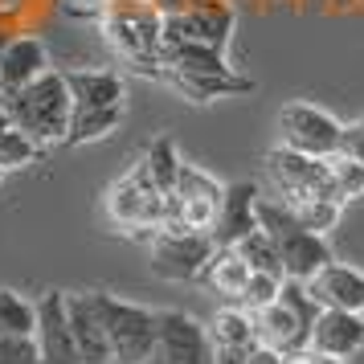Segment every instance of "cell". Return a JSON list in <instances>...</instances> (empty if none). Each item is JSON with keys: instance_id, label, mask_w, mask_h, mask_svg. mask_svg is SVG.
Masks as SVG:
<instances>
[{"instance_id": "cell-1", "label": "cell", "mask_w": 364, "mask_h": 364, "mask_svg": "<svg viewBox=\"0 0 364 364\" xmlns=\"http://www.w3.org/2000/svg\"><path fill=\"white\" fill-rule=\"evenodd\" d=\"M9 123L25 132L37 148H50V144H66L70 119H74V99H70V86L62 70H46L37 74L29 86L0 95Z\"/></svg>"}, {"instance_id": "cell-2", "label": "cell", "mask_w": 364, "mask_h": 364, "mask_svg": "<svg viewBox=\"0 0 364 364\" xmlns=\"http://www.w3.org/2000/svg\"><path fill=\"white\" fill-rule=\"evenodd\" d=\"M258 230L270 233V242L279 246L282 258V274L295 282H311L323 266H331V242L328 233H315L307 230L299 213L287 205V200L274 197H258Z\"/></svg>"}, {"instance_id": "cell-3", "label": "cell", "mask_w": 364, "mask_h": 364, "mask_svg": "<svg viewBox=\"0 0 364 364\" xmlns=\"http://www.w3.org/2000/svg\"><path fill=\"white\" fill-rule=\"evenodd\" d=\"M319 303L315 295L307 291V282H295V279H282V291L279 299L254 311V328H258V344L266 348H279L287 356H295L303 348L311 344V328L319 319Z\"/></svg>"}, {"instance_id": "cell-4", "label": "cell", "mask_w": 364, "mask_h": 364, "mask_svg": "<svg viewBox=\"0 0 364 364\" xmlns=\"http://www.w3.org/2000/svg\"><path fill=\"white\" fill-rule=\"evenodd\" d=\"M262 172H266V181L274 184L279 200H287L291 209L311 205V200H340L336 197V184H331L328 160H319V156H303V151H291L279 144V148H270L262 156Z\"/></svg>"}, {"instance_id": "cell-5", "label": "cell", "mask_w": 364, "mask_h": 364, "mask_svg": "<svg viewBox=\"0 0 364 364\" xmlns=\"http://www.w3.org/2000/svg\"><path fill=\"white\" fill-rule=\"evenodd\" d=\"M95 303H99L102 323H107L111 364H148L151 348H156V315L160 311L132 303V299L107 295V291H95Z\"/></svg>"}, {"instance_id": "cell-6", "label": "cell", "mask_w": 364, "mask_h": 364, "mask_svg": "<svg viewBox=\"0 0 364 364\" xmlns=\"http://www.w3.org/2000/svg\"><path fill=\"white\" fill-rule=\"evenodd\" d=\"M107 217L127 233H156L168 225V197L148 181V172L135 164L123 181L107 188Z\"/></svg>"}, {"instance_id": "cell-7", "label": "cell", "mask_w": 364, "mask_h": 364, "mask_svg": "<svg viewBox=\"0 0 364 364\" xmlns=\"http://www.w3.org/2000/svg\"><path fill=\"white\" fill-rule=\"evenodd\" d=\"M151 242V274L164 282H197L205 274L209 258L217 254L213 233L164 225L148 237Z\"/></svg>"}, {"instance_id": "cell-8", "label": "cell", "mask_w": 364, "mask_h": 364, "mask_svg": "<svg viewBox=\"0 0 364 364\" xmlns=\"http://www.w3.org/2000/svg\"><path fill=\"white\" fill-rule=\"evenodd\" d=\"M160 25L164 17L156 13V4H115L107 21H102V29H107V41L115 46L132 66H160Z\"/></svg>"}, {"instance_id": "cell-9", "label": "cell", "mask_w": 364, "mask_h": 364, "mask_svg": "<svg viewBox=\"0 0 364 364\" xmlns=\"http://www.w3.org/2000/svg\"><path fill=\"white\" fill-rule=\"evenodd\" d=\"M340 135H344V123L336 115H328L323 107H311V102H287L279 111V144L291 151H303V156H319L328 160L340 151Z\"/></svg>"}, {"instance_id": "cell-10", "label": "cell", "mask_w": 364, "mask_h": 364, "mask_svg": "<svg viewBox=\"0 0 364 364\" xmlns=\"http://www.w3.org/2000/svg\"><path fill=\"white\" fill-rule=\"evenodd\" d=\"M148 364H213L209 328L176 307L160 311L156 315V348H151Z\"/></svg>"}, {"instance_id": "cell-11", "label": "cell", "mask_w": 364, "mask_h": 364, "mask_svg": "<svg viewBox=\"0 0 364 364\" xmlns=\"http://www.w3.org/2000/svg\"><path fill=\"white\" fill-rule=\"evenodd\" d=\"M37 364H82L66 315V291H41L37 299Z\"/></svg>"}, {"instance_id": "cell-12", "label": "cell", "mask_w": 364, "mask_h": 364, "mask_svg": "<svg viewBox=\"0 0 364 364\" xmlns=\"http://www.w3.org/2000/svg\"><path fill=\"white\" fill-rule=\"evenodd\" d=\"M66 315L82 364H111V340H107V323H102V311L95 303V291H70Z\"/></svg>"}, {"instance_id": "cell-13", "label": "cell", "mask_w": 364, "mask_h": 364, "mask_svg": "<svg viewBox=\"0 0 364 364\" xmlns=\"http://www.w3.org/2000/svg\"><path fill=\"white\" fill-rule=\"evenodd\" d=\"M258 184L250 181H237V184H225V197L217 205V221H213V242L217 246H237L246 233L258 230Z\"/></svg>"}, {"instance_id": "cell-14", "label": "cell", "mask_w": 364, "mask_h": 364, "mask_svg": "<svg viewBox=\"0 0 364 364\" xmlns=\"http://www.w3.org/2000/svg\"><path fill=\"white\" fill-rule=\"evenodd\" d=\"M315 352H328V356H356L364 348V315L360 311H336V307H323L319 319L311 328V344Z\"/></svg>"}, {"instance_id": "cell-15", "label": "cell", "mask_w": 364, "mask_h": 364, "mask_svg": "<svg viewBox=\"0 0 364 364\" xmlns=\"http://www.w3.org/2000/svg\"><path fill=\"white\" fill-rule=\"evenodd\" d=\"M62 74H66L74 111H102V107L127 102V82L115 70H62Z\"/></svg>"}, {"instance_id": "cell-16", "label": "cell", "mask_w": 364, "mask_h": 364, "mask_svg": "<svg viewBox=\"0 0 364 364\" xmlns=\"http://www.w3.org/2000/svg\"><path fill=\"white\" fill-rule=\"evenodd\" d=\"M307 291L315 295V303H319V307L360 311L364 315V274H360V270H352V266H344V262L323 266V270L307 282Z\"/></svg>"}, {"instance_id": "cell-17", "label": "cell", "mask_w": 364, "mask_h": 364, "mask_svg": "<svg viewBox=\"0 0 364 364\" xmlns=\"http://www.w3.org/2000/svg\"><path fill=\"white\" fill-rule=\"evenodd\" d=\"M46 70H50V58H46V46L37 37H13V41H4L0 46V95L29 86Z\"/></svg>"}, {"instance_id": "cell-18", "label": "cell", "mask_w": 364, "mask_h": 364, "mask_svg": "<svg viewBox=\"0 0 364 364\" xmlns=\"http://www.w3.org/2000/svg\"><path fill=\"white\" fill-rule=\"evenodd\" d=\"M160 74L188 102H213V99H230V95H250L254 90V82L242 78L237 70H230V74H176V70H160Z\"/></svg>"}, {"instance_id": "cell-19", "label": "cell", "mask_w": 364, "mask_h": 364, "mask_svg": "<svg viewBox=\"0 0 364 364\" xmlns=\"http://www.w3.org/2000/svg\"><path fill=\"white\" fill-rule=\"evenodd\" d=\"M250 274H254V270L246 266V258H242L237 250H233V246H217V254L209 258L205 274H200V282H205L213 295H221L225 303H237L242 291H246Z\"/></svg>"}, {"instance_id": "cell-20", "label": "cell", "mask_w": 364, "mask_h": 364, "mask_svg": "<svg viewBox=\"0 0 364 364\" xmlns=\"http://www.w3.org/2000/svg\"><path fill=\"white\" fill-rule=\"evenodd\" d=\"M209 340H213V348H258L254 311H246L242 303H225L209 323Z\"/></svg>"}, {"instance_id": "cell-21", "label": "cell", "mask_w": 364, "mask_h": 364, "mask_svg": "<svg viewBox=\"0 0 364 364\" xmlns=\"http://www.w3.org/2000/svg\"><path fill=\"white\" fill-rule=\"evenodd\" d=\"M123 119H127V102L123 107H102V111H74L70 132H66V148H82V144L115 135Z\"/></svg>"}, {"instance_id": "cell-22", "label": "cell", "mask_w": 364, "mask_h": 364, "mask_svg": "<svg viewBox=\"0 0 364 364\" xmlns=\"http://www.w3.org/2000/svg\"><path fill=\"white\" fill-rule=\"evenodd\" d=\"M181 151H176V139L172 135H160V139H151L148 151H144V160H139V168L148 172V181L160 188V193H172L176 188V176H181Z\"/></svg>"}, {"instance_id": "cell-23", "label": "cell", "mask_w": 364, "mask_h": 364, "mask_svg": "<svg viewBox=\"0 0 364 364\" xmlns=\"http://www.w3.org/2000/svg\"><path fill=\"white\" fill-rule=\"evenodd\" d=\"M37 303L21 299L13 287H0V336H33Z\"/></svg>"}, {"instance_id": "cell-24", "label": "cell", "mask_w": 364, "mask_h": 364, "mask_svg": "<svg viewBox=\"0 0 364 364\" xmlns=\"http://www.w3.org/2000/svg\"><path fill=\"white\" fill-rule=\"evenodd\" d=\"M237 254L246 258V266L250 270H258V274H279V279H287L282 274V258H279V246L270 242V233L266 230H254V233H246L242 242H237Z\"/></svg>"}, {"instance_id": "cell-25", "label": "cell", "mask_w": 364, "mask_h": 364, "mask_svg": "<svg viewBox=\"0 0 364 364\" xmlns=\"http://www.w3.org/2000/svg\"><path fill=\"white\" fill-rule=\"evenodd\" d=\"M328 172H331V184H336V197L344 200V205L364 197V164L360 160L336 151V156H328Z\"/></svg>"}, {"instance_id": "cell-26", "label": "cell", "mask_w": 364, "mask_h": 364, "mask_svg": "<svg viewBox=\"0 0 364 364\" xmlns=\"http://www.w3.org/2000/svg\"><path fill=\"white\" fill-rule=\"evenodd\" d=\"M33 160H41V148L17 127H4L0 132V168L4 172H17V168H29Z\"/></svg>"}, {"instance_id": "cell-27", "label": "cell", "mask_w": 364, "mask_h": 364, "mask_svg": "<svg viewBox=\"0 0 364 364\" xmlns=\"http://www.w3.org/2000/svg\"><path fill=\"white\" fill-rule=\"evenodd\" d=\"M176 197H205V200H221L225 197V184L217 181L213 172H205L197 164H181V176H176Z\"/></svg>"}, {"instance_id": "cell-28", "label": "cell", "mask_w": 364, "mask_h": 364, "mask_svg": "<svg viewBox=\"0 0 364 364\" xmlns=\"http://www.w3.org/2000/svg\"><path fill=\"white\" fill-rule=\"evenodd\" d=\"M279 291H282V279H279V274H258V270H254L237 303H242L246 311H262V307H270V303L279 299Z\"/></svg>"}, {"instance_id": "cell-29", "label": "cell", "mask_w": 364, "mask_h": 364, "mask_svg": "<svg viewBox=\"0 0 364 364\" xmlns=\"http://www.w3.org/2000/svg\"><path fill=\"white\" fill-rule=\"evenodd\" d=\"M295 213H299V221H303L307 230L328 233V230H336V225H340L344 205H340V200H311V205H299Z\"/></svg>"}, {"instance_id": "cell-30", "label": "cell", "mask_w": 364, "mask_h": 364, "mask_svg": "<svg viewBox=\"0 0 364 364\" xmlns=\"http://www.w3.org/2000/svg\"><path fill=\"white\" fill-rule=\"evenodd\" d=\"M0 364H37L33 336H0Z\"/></svg>"}, {"instance_id": "cell-31", "label": "cell", "mask_w": 364, "mask_h": 364, "mask_svg": "<svg viewBox=\"0 0 364 364\" xmlns=\"http://www.w3.org/2000/svg\"><path fill=\"white\" fill-rule=\"evenodd\" d=\"M340 151L364 164V119H352V123H344V135H340Z\"/></svg>"}, {"instance_id": "cell-32", "label": "cell", "mask_w": 364, "mask_h": 364, "mask_svg": "<svg viewBox=\"0 0 364 364\" xmlns=\"http://www.w3.org/2000/svg\"><path fill=\"white\" fill-rule=\"evenodd\" d=\"M287 364H344L340 356H328V352H315V348H303L295 356H287Z\"/></svg>"}, {"instance_id": "cell-33", "label": "cell", "mask_w": 364, "mask_h": 364, "mask_svg": "<svg viewBox=\"0 0 364 364\" xmlns=\"http://www.w3.org/2000/svg\"><path fill=\"white\" fill-rule=\"evenodd\" d=\"M246 364H287V352H279V348H266L258 344L254 352L246 356Z\"/></svg>"}, {"instance_id": "cell-34", "label": "cell", "mask_w": 364, "mask_h": 364, "mask_svg": "<svg viewBox=\"0 0 364 364\" xmlns=\"http://www.w3.org/2000/svg\"><path fill=\"white\" fill-rule=\"evenodd\" d=\"M151 4H156L160 17H176V13H184V9H193V0H151Z\"/></svg>"}, {"instance_id": "cell-35", "label": "cell", "mask_w": 364, "mask_h": 364, "mask_svg": "<svg viewBox=\"0 0 364 364\" xmlns=\"http://www.w3.org/2000/svg\"><path fill=\"white\" fill-rule=\"evenodd\" d=\"M4 127H13V123H9V111H4V102H0V132H4Z\"/></svg>"}, {"instance_id": "cell-36", "label": "cell", "mask_w": 364, "mask_h": 364, "mask_svg": "<svg viewBox=\"0 0 364 364\" xmlns=\"http://www.w3.org/2000/svg\"><path fill=\"white\" fill-rule=\"evenodd\" d=\"M0 181H4V168H0Z\"/></svg>"}]
</instances>
